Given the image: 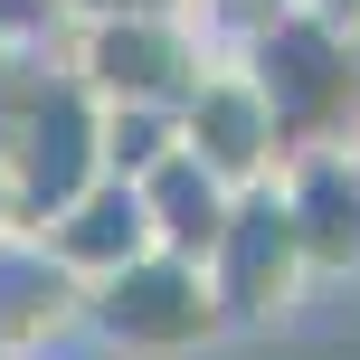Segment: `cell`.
I'll return each instance as SVG.
<instances>
[{"label": "cell", "instance_id": "4fadbf2b", "mask_svg": "<svg viewBox=\"0 0 360 360\" xmlns=\"http://www.w3.org/2000/svg\"><path fill=\"white\" fill-rule=\"evenodd\" d=\"M351 162H360V133H351Z\"/></svg>", "mask_w": 360, "mask_h": 360}, {"label": "cell", "instance_id": "5b68a950", "mask_svg": "<svg viewBox=\"0 0 360 360\" xmlns=\"http://www.w3.org/2000/svg\"><path fill=\"white\" fill-rule=\"evenodd\" d=\"M180 152H190L199 171H218L228 190H266V180L285 171V133H275L247 57H209V67H199V86L180 95Z\"/></svg>", "mask_w": 360, "mask_h": 360}, {"label": "cell", "instance_id": "8992f818", "mask_svg": "<svg viewBox=\"0 0 360 360\" xmlns=\"http://www.w3.org/2000/svg\"><path fill=\"white\" fill-rule=\"evenodd\" d=\"M67 332H86V285L48 256L29 218H0V351L29 360V351H57Z\"/></svg>", "mask_w": 360, "mask_h": 360}, {"label": "cell", "instance_id": "277c9868", "mask_svg": "<svg viewBox=\"0 0 360 360\" xmlns=\"http://www.w3.org/2000/svg\"><path fill=\"white\" fill-rule=\"evenodd\" d=\"M313 285H323V275H313V256H304V237H294L275 180L266 190H237V218H228V237H218V256H209V294H218V313H228V332L285 323Z\"/></svg>", "mask_w": 360, "mask_h": 360}, {"label": "cell", "instance_id": "30bf717a", "mask_svg": "<svg viewBox=\"0 0 360 360\" xmlns=\"http://www.w3.org/2000/svg\"><path fill=\"white\" fill-rule=\"evenodd\" d=\"M180 152V105H105V171L143 180Z\"/></svg>", "mask_w": 360, "mask_h": 360}, {"label": "cell", "instance_id": "3957f363", "mask_svg": "<svg viewBox=\"0 0 360 360\" xmlns=\"http://www.w3.org/2000/svg\"><path fill=\"white\" fill-rule=\"evenodd\" d=\"M86 332L105 351H124V360H180V351L218 342L228 313H218V294H209V266L152 247V256H133V266H114L105 285H86Z\"/></svg>", "mask_w": 360, "mask_h": 360}, {"label": "cell", "instance_id": "8fae6325", "mask_svg": "<svg viewBox=\"0 0 360 360\" xmlns=\"http://www.w3.org/2000/svg\"><path fill=\"white\" fill-rule=\"evenodd\" d=\"M180 10H190V29L209 38L218 57H237V48H256V38H266L275 19L313 10V0H180Z\"/></svg>", "mask_w": 360, "mask_h": 360}, {"label": "cell", "instance_id": "7c38bea8", "mask_svg": "<svg viewBox=\"0 0 360 360\" xmlns=\"http://www.w3.org/2000/svg\"><path fill=\"white\" fill-rule=\"evenodd\" d=\"M323 19H342V29H360V0H313Z\"/></svg>", "mask_w": 360, "mask_h": 360}, {"label": "cell", "instance_id": "52a82bcc", "mask_svg": "<svg viewBox=\"0 0 360 360\" xmlns=\"http://www.w3.org/2000/svg\"><path fill=\"white\" fill-rule=\"evenodd\" d=\"M275 199H285V218H294V237H304L313 275H360V162H351V143L285 152Z\"/></svg>", "mask_w": 360, "mask_h": 360}, {"label": "cell", "instance_id": "ba28073f", "mask_svg": "<svg viewBox=\"0 0 360 360\" xmlns=\"http://www.w3.org/2000/svg\"><path fill=\"white\" fill-rule=\"evenodd\" d=\"M38 237H48V256L76 275V285H105L114 266H133V256H152V218H143V190L133 180H86V190L67 199V209L38 218Z\"/></svg>", "mask_w": 360, "mask_h": 360}, {"label": "cell", "instance_id": "5bb4252c", "mask_svg": "<svg viewBox=\"0 0 360 360\" xmlns=\"http://www.w3.org/2000/svg\"><path fill=\"white\" fill-rule=\"evenodd\" d=\"M0 360H10V351H0Z\"/></svg>", "mask_w": 360, "mask_h": 360}, {"label": "cell", "instance_id": "7a4b0ae2", "mask_svg": "<svg viewBox=\"0 0 360 360\" xmlns=\"http://www.w3.org/2000/svg\"><path fill=\"white\" fill-rule=\"evenodd\" d=\"M237 57H247L285 152H323V143H351L360 133V29H342L323 10H294Z\"/></svg>", "mask_w": 360, "mask_h": 360}, {"label": "cell", "instance_id": "6da1fadb", "mask_svg": "<svg viewBox=\"0 0 360 360\" xmlns=\"http://www.w3.org/2000/svg\"><path fill=\"white\" fill-rule=\"evenodd\" d=\"M209 57L218 48L190 29L180 0H124V10H86L57 29V67L95 105H180Z\"/></svg>", "mask_w": 360, "mask_h": 360}, {"label": "cell", "instance_id": "9c48e42d", "mask_svg": "<svg viewBox=\"0 0 360 360\" xmlns=\"http://www.w3.org/2000/svg\"><path fill=\"white\" fill-rule=\"evenodd\" d=\"M133 190H143L152 247H162V256H190V266H209L218 237H228V218H237V190H228L218 171H199L190 152H171V162H162V171H143Z\"/></svg>", "mask_w": 360, "mask_h": 360}]
</instances>
